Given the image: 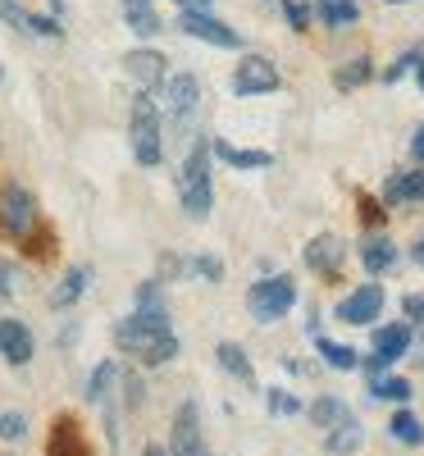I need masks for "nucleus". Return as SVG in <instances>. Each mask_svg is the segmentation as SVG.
I'll return each instance as SVG.
<instances>
[{"label": "nucleus", "mask_w": 424, "mask_h": 456, "mask_svg": "<svg viewBox=\"0 0 424 456\" xmlns=\"http://www.w3.org/2000/svg\"><path fill=\"white\" fill-rule=\"evenodd\" d=\"M23 434H28V420H23L19 411H5V415H0V438L14 443V438H23Z\"/></svg>", "instance_id": "obj_32"}, {"label": "nucleus", "mask_w": 424, "mask_h": 456, "mask_svg": "<svg viewBox=\"0 0 424 456\" xmlns=\"http://www.w3.org/2000/svg\"><path fill=\"white\" fill-rule=\"evenodd\" d=\"M411 64H420V55H406V60H397V64L388 69V83H397V78H402V73H406Z\"/></svg>", "instance_id": "obj_35"}, {"label": "nucleus", "mask_w": 424, "mask_h": 456, "mask_svg": "<svg viewBox=\"0 0 424 456\" xmlns=\"http://www.w3.org/2000/svg\"><path fill=\"white\" fill-rule=\"evenodd\" d=\"M114 342H119V352L137 356L142 365H165V361L178 356V338L169 329V311L160 301V283H142L137 311L114 324Z\"/></svg>", "instance_id": "obj_1"}, {"label": "nucleus", "mask_w": 424, "mask_h": 456, "mask_svg": "<svg viewBox=\"0 0 424 456\" xmlns=\"http://www.w3.org/2000/svg\"><path fill=\"white\" fill-rule=\"evenodd\" d=\"M383 201H388V206L424 201V169H411V174H393L388 183H383Z\"/></svg>", "instance_id": "obj_14"}, {"label": "nucleus", "mask_w": 424, "mask_h": 456, "mask_svg": "<svg viewBox=\"0 0 424 456\" xmlns=\"http://www.w3.org/2000/svg\"><path fill=\"white\" fill-rule=\"evenodd\" d=\"M292 301H297V283H292L288 274H269V279L251 283L247 311H251L260 324H274V320H283V315L292 311Z\"/></svg>", "instance_id": "obj_4"}, {"label": "nucleus", "mask_w": 424, "mask_h": 456, "mask_svg": "<svg viewBox=\"0 0 424 456\" xmlns=\"http://www.w3.org/2000/svg\"><path fill=\"white\" fill-rule=\"evenodd\" d=\"M388 434H393L397 443H406V447H420V443H424V425L415 420L411 411H397V415H393V420H388Z\"/></svg>", "instance_id": "obj_25"}, {"label": "nucleus", "mask_w": 424, "mask_h": 456, "mask_svg": "<svg viewBox=\"0 0 424 456\" xmlns=\"http://www.w3.org/2000/svg\"><path fill=\"white\" fill-rule=\"evenodd\" d=\"M315 14L324 19V28H352L356 19H361V10H356V0H315Z\"/></svg>", "instance_id": "obj_21"}, {"label": "nucleus", "mask_w": 424, "mask_h": 456, "mask_svg": "<svg viewBox=\"0 0 424 456\" xmlns=\"http://www.w3.org/2000/svg\"><path fill=\"white\" fill-rule=\"evenodd\" d=\"M187 270H192V274H201V279H210V283H219V279H224V265H219L215 256H197V260H187Z\"/></svg>", "instance_id": "obj_31"}, {"label": "nucleus", "mask_w": 424, "mask_h": 456, "mask_svg": "<svg viewBox=\"0 0 424 456\" xmlns=\"http://www.w3.org/2000/svg\"><path fill=\"white\" fill-rule=\"evenodd\" d=\"M274 87H279V69L269 64V60H260V55H247L238 64V73H233V92L238 96H265V92H274Z\"/></svg>", "instance_id": "obj_7"}, {"label": "nucleus", "mask_w": 424, "mask_h": 456, "mask_svg": "<svg viewBox=\"0 0 424 456\" xmlns=\"http://www.w3.org/2000/svg\"><path fill=\"white\" fill-rule=\"evenodd\" d=\"M32 352H37V342H32L28 324L23 320H0V356L10 365H28Z\"/></svg>", "instance_id": "obj_12"}, {"label": "nucleus", "mask_w": 424, "mask_h": 456, "mask_svg": "<svg viewBox=\"0 0 424 456\" xmlns=\"http://www.w3.org/2000/svg\"><path fill=\"white\" fill-rule=\"evenodd\" d=\"M342 260H347V242L338 233H320V238L306 242V265H311L315 274H338Z\"/></svg>", "instance_id": "obj_10"}, {"label": "nucleus", "mask_w": 424, "mask_h": 456, "mask_svg": "<svg viewBox=\"0 0 424 456\" xmlns=\"http://www.w3.org/2000/svg\"><path fill=\"white\" fill-rule=\"evenodd\" d=\"M51 456H87V443L78 434V425L69 420H55V434H51Z\"/></svg>", "instance_id": "obj_20"}, {"label": "nucleus", "mask_w": 424, "mask_h": 456, "mask_svg": "<svg viewBox=\"0 0 424 456\" xmlns=\"http://www.w3.org/2000/svg\"><path fill=\"white\" fill-rule=\"evenodd\" d=\"M128 137H133V156H137V165H146V169H151V165H160V156H165V146H160V114H156V105H151L146 92L133 101Z\"/></svg>", "instance_id": "obj_3"}, {"label": "nucleus", "mask_w": 424, "mask_h": 456, "mask_svg": "<svg viewBox=\"0 0 424 456\" xmlns=\"http://www.w3.org/2000/svg\"><path fill=\"white\" fill-rule=\"evenodd\" d=\"M311 338H315L320 356H324L333 370H356V365H361V356H356L352 347H342V342H329V338H320V333H311Z\"/></svg>", "instance_id": "obj_24"}, {"label": "nucleus", "mask_w": 424, "mask_h": 456, "mask_svg": "<svg viewBox=\"0 0 424 456\" xmlns=\"http://www.w3.org/2000/svg\"><path fill=\"white\" fill-rule=\"evenodd\" d=\"M146 456H169V447H156V443H151V447H146Z\"/></svg>", "instance_id": "obj_39"}, {"label": "nucleus", "mask_w": 424, "mask_h": 456, "mask_svg": "<svg viewBox=\"0 0 424 456\" xmlns=\"http://www.w3.org/2000/svg\"><path fill=\"white\" fill-rule=\"evenodd\" d=\"M197 101H201V83L192 78V73H178V78H169L165 105H169V119H174V124H187L192 110H197Z\"/></svg>", "instance_id": "obj_11"}, {"label": "nucleus", "mask_w": 424, "mask_h": 456, "mask_svg": "<svg viewBox=\"0 0 424 456\" xmlns=\"http://www.w3.org/2000/svg\"><path fill=\"white\" fill-rule=\"evenodd\" d=\"M87 283H92V270H83V265H73V270L60 279V288L51 292V306L55 311H64V306H73L83 292H87Z\"/></svg>", "instance_id": "obj_17"}, {"label": "nucleus", "mask_w": 424, "mask_h": 456, "mask_svg": "<svg viewBox=\"0 0 424 456\" xmlns=\"http://www.w3.org/2000/svg\"><path fill=\"white\" fill-rule=\"evenodd\" d=\"M361 265L370 274H383V270H393L397 265V247L388 242V238H370L365 247H361Z\"/></svg>", "instance_id": "obj_22"}, {"label": "nucleus", "mask_w": 424, "mask_h": 456, "mask_svg": "<svg viewBox=\"0 0 424 456\" xmlns=\"http://www.w3.org/2000/svg\"><path fill=\"white\" fill-rule=\"evenodd\" d=\"M415 265H424V238L415 242Z\"/></svg>", "instance_id": "obj_40"}, {"label": "nucleus", "mask_w": 424, "mask_h": 456, "mask_svg": "<svg viewBox=\"0 0 424 456\" xmlns=\"http://www.w3.org/2000/svg\"><path fill=\"white\" fill-rule=\"evenodd\" d=\"M361 210H365V219H370V224H379V219H383V215H379V206H374V201H365V197H361Z\"/></svg>", "instance_id": "obj_36"}, {"label": "nucleus", "mask_w": 424, "mask_h": 456, "mask_svg": "<svg viewBox=\"0 0 424 456\" xmlns=\"http://www.w3.org/2000/svg\"><path fill=\"white\" fill-rule=\"evenodd\" d=\"M324 443H329V452L347 456V452H356V447L365 443V429L356 425V415H347L342 425H333V429H329V438H324Z\"/></svg>", "instance_id": "obj_23"}, {"label": "nucleus", "mask_w": 424, "mask_h": 456, "mask_svg": "<svg viewBox=\"0 0 424 456\" xmlns=\"http://www.w3.org/2000/svg\"><path fill=\"white\" fill-rule=\"evenodd\" d=\"M178 28H183L187 37H197V42L219 46V51H238V46H242V37H238L233 28H228V23L210 19L206 10H183V14H178Z\"/></svg>", "instance_id": "obj_6"}, {"label": "nucleus", "mask_w": 424, "mask_h": 456, "mask_svg": "<svg viewBox=\"0 0 424 456\" xmlns=\"http://www.w3.org/2000/svg\"><path fill=\"white\" fill-rule=\"evenodd\" d=\"M388 5H406V0H388Z\"/></svg>", "instance_id": "obj_42"}, {"label": "nucleus", "mask_w": 424, "mask_h": 456, "mask_svg": "<svg viewBox=\"0 0 424 456\" xmlns=\"http://www.w3.org/2000/svg\"><path fill=\"white\" fill-rule=\"evenodd\" d=\"M169 456H210L206 443H201V425H197V406H178V420H174V443H169Z\"/></svg>", "instance_id": "obj_9"}, {"label": "nucleus", "mask_w": 424, "mask_h": 456, "mask_svg": "<svg viewBox=\"0 0 424 456\" xmlns=\"http://www.w3.org/2000/svg\"><path fill=\"white\" fill-rule=\"evenodd\" d=\"M51 5H55V10H60V0H51Z\"/></svg>", "instance_id": "obj_43"}, {"label": "nucleus", "mask_w": 424, "mask_h": 456, "mask_svg": "<svg viewBox=\"0 0 424 456\" xmlns=\"http://www.w3.org/2000/svg\"><path fill=\"white\" fill-rule=\"evenodd\" d=\"M283 14H288V23L301 32L306 23H311V14H315V5H297V0H283Z\"/></svg>", "instance_id": "obj_33"}, {"label": "nucleus", "mask_w": 424, "mask_h": 456, "mask_svg": "<svg viewBox=\"0 0 424 456\" xmlns=\"http://www.w3.org/2000/svg\"><path fill=\"white\" fill-rule=\"evenodd\" d=\"M402 311H406L411 320H420V324H424V292H411V297L402 301Z\"/></svg>", "instance_id": "obj_34"}, {"label": "nucleus", "mask_w": 424, "mask_h": 456, "mask_svg": "<svg viewBox=\"0 0 424 456\" xmlns=\"http://www.w3.org/2000/svg\"><path fill=\"white\" fill-rule=\"evenodd\" d=\"M415 73H420V87H424V60H420V64H415Z\"/></svg>", "instance_id": "obj_41"}, {"label": "nucleus", "mask_w": 424, "mask_h": 456, "mask_svg": "<svg viewBox=\"0 0 424 456\" xmlns=\"http://www.w3.org/2000/svg\"><path fill=\"white\" fill-rule=\"evenodd\" d=\"M32 228H37V201L19 183H10L5 192H0V233L5 238H32Z\"/></svg>", "instance_id": "obj_5"}, {"label": "nucleus", "mask_w": 424, "mask_h": 456, "mask_svg": "<svg viewBox=\"0 0 424 456\" xmlns=\"http://www.w3.org/2000/svg\"><path fill=\"white\" fill-rule=\"evenodd\" d=\"M28 288V274L19 270V265H10V260H0V301H10V297H19Z\"/></svg>", "instance_id": "obj_28"}, {"label": "nucleus", "mask_w": 424, "mask_h": 456, "mask_svg": "<svg viewBox=\"0 0 424 456\" xmlns=\"http://www.w3.org/2000/svg\"><path fill=\"white\" fill-rule=\"evenodd\" d=\"M124 19H128V28L137 37H156L160 32V14H156L151 0H124Z\"/></svg>", "instance_id": "obj_19"}, {"label": "nucleus", "mask_w": 424, "mask_h": 456, "mask_svg": "<svg viewBox=\"0 0 424 456\" xmlns=\"http://www.w3.org/2000/svg\"><path fill=\"white\" fill-rule=\"evenodd\" d=\"M215 356H219V365H224L228 374H233V379H242L247 388H256V370H251V356L238 347V342H219V352H215Z\"/></svg>", "instance_id": "obj_18"}, {"label": "nucleus", "mask_w": 424, "mask_h": 456, "mask_svg": "<svg viewBox=\"0 0 424 456\" xmlns=\"http://www.w3.org/2000/svg\"><path fill=\"white\" fill-rule=\"evenodd\" d=\"M411 342H415V361L424 365V324H420V338H411Z\"/></svg>", "instance_id": "obj_38"}, {"label": "nucleus", "mask_w": 424, "mask_h": 456, "mask_svg": "<svg viewBox=\"0 0 424 456\" xmlns=\"http://www.w3.org/2000/svg\"><path fill=\"white\" fill-rule=\"evenodd\" d=\"M379 311H383V288L365 283L352 297H342L333 315H338V324H370V320H379Z\"/></svg>", "instance_id": "obj_8"}, {"label": "nucleus", "mask_w": 424, "mask_h": 456, "mask_svg": "<svg viewBox=\"0 0 424 456\" xmlns=\"http://www.w3.org/2000/svg\"><path fill=\"white\" fill-rule=\"evenodd\" d=\"M124 69H128V78H133L142 92H151V87L165 83V55H156V51H133V55L124 60Z\"/></svg>", "instance_id": "obj_13"}, {"label": "nucleus", "mask_w": 424, "mask_h": 456, "mask_svg": "<svg viewBox=\"0 0 424 456\" xmlns=\"http://www.w3.org/2000/svg\"><path fill=\"white\" fill-rule=\"evenodd\" d=\"M210 151H215L224 165H233V169H269V165H274L269 151H242L233 142H210Z\"/></svg>", "instance_id": "obj_16"}, {"label": "nucleus", "mask_w": 424, "mask_h": 456, "mask_svg": "<svg viewBox=\"0 0 424 456\" xmlns=\"http://www.w3.org/2000/svg\"><path fill=\"white\" fill-rule=\"evenodd\" d=\"M370 393H374L379 402H406V397H411V379H402V374L374 379V384H370Z\"/></svg>", "instance_id": "obj_27"}, {"label": "nucleus", "mask_w": 424, "mask_h": 456, "mask_svg": "<svg viewBox=\"0 0 424 456\" xmlns=\"http://www.w3.org/2000/svg\"><path fill=\"white\" fill-rule=\"evenodd\" d=\"M178 197H183V210L187 219H206L210 215V142L197 137L187 151V160H183V174H178Z\"/></svg>", "instance_id": "obj_2"}, {"label": "nucleus", "mask_w": 424, "mask_h": 456, "mask_svg": "<svg viewBox=\"0 0 424 456\" xmlns=\"http://www.w3.org/2000/svg\"><path fill=\"white\" fill-rule=\"evenodd\" d=\"M265 402H269V415H297V411H301V402H297L288 388H269Z\"/></svg>", "instance_id": "obj_30"}, {"label": "nucleus", "mask_w": 424, "mask_h": 456, "mask_svg": "<svg viewBox=\"0 0 424 456\" xmlns=\"http://www.w3.org/2000/svg\"><path fill=\"white\" fill-rule=\"evenodd\" d=\"M370 78V60H347V69H338V87H361Z\"/></svg>", "instance_id": "obj_29"}, {"label": "nucleus", "mask_w": 424, "mask_h": 456, "mask_svg": "<svg viewBox=\"0 0 424 456\" xmlns=\"http://www.w3.org/2000/svg\"><path fill=\"white\" fill-rule=\"evenodd\" d=\"M411 151H415V156H420V160H424V124H420V128H415V142H411Z\"/></svg>", "instance_id": "obj_37"}, {"label": "nucleus", "mask_w": 424, "mask_h": 456, "mask_svg": "<svg viewBox=\"0 0 424 456\" xmlns=\"http://www.w3.org/2000/svg\"><path fill=\"white\" fill-rule=\"evenodd\" d=\"M411 324H388V329H374V356L383 361H402L411 352Z\"/></svg>", "instance_id": "obj_15"}, {"label": "nucleus", "mask_w": 424, "mask_h": 456, "mask_svg": "<svg viewBox=\"0 0 424 456\" xmlns=\"http://www.w3.org/2000/svg\"><path fill=\"white\" fill-rule=\"evenodd\" d=\"M347 415H352V411L342 406V397H320V402L311 406L315 429H333V425H342V420H347Z\"/></svg>", "instance_id": "obj_26"}]
</instances>
